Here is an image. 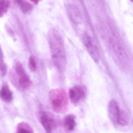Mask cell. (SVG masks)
<instances>
[{
  "instance_id": "1",
  "label": "cell",
  "mask_w": 133,
  "mask_h": 133,
  "mask_svg": "<svg viewBox=\"0 0 133 133\" xmlns=\"http://www.w3.org/2000/svg\"><path fill=\"white\" fill-rule=\"evenodd\" d=\"M48 40L54 65L60 73L65 72L67 64V58L65 43L59 31L52 29L48 34Z\"/></svg>"
},
{
  "instance_id": "2",
  "label": "cell",
  "mask_w": 133,
  "mask_h": 133,
  "mask_svg": "<svg viewBox=\"0 0 133 133\" xmlns=\"http://www.w3.org/2000/svg\"><path fill=\"white\" fill-rule=\"evenodd\" d=\"M50 100L52 109L58 113H64L68 106V98L66 91L63 88L53 89L50 91Z\"/></svg>"
},
{
  "instance_id": "3",
  "label": "cell",
  "mask_w": 133,
  "mask_h": 133,
  "mask_svg": "<svg viewBox=\"0 0 133 133\" xmlns=\"http://www.w3.org/2000/svg\"><path fill=\"white\" fill-rule=\"evenodd\" d=\"M108 113L111 121L115 125L125 127L129 124L130 119L128 114L120 108L118 104L115 100H111L109 102Z\"/></svg>"
},
{
  "instance_id": "4",
  "label": "cell",
  "mask_w": 133,
  "mask_h": 133,
  "mask_svg": "<svg viewBox=\"0 0 133 133\" xmlns=\"http://www.w3.org/2000/svg\"><path fill=\"white\" fill-rule=\"evenodd\" d=\"M86 94V88L85 86L75 85L69 89V97L72 103L75 105H77L85 99Z\"/></svg>"
},
{
  "instance_id": "5",
  "label": "cell",
  "mask_w": 133,
  "mask_h": 133,
  "mask_svg": "<svg viewBox=\"0 0 133 133\" xmlns=\"http://www.w3.org/2000/svg\"><path fill=\"white\" fill-rule=\"evenodd\" d=\"M83 41L92 59L96 63H98L100 60V54L92 37L87 33H85L83 36Z\"/></svg>"
},
{
  "instance_id": "6",
  "label": "cell",
  "mask_w": 133,
  "mask_h": 133,
  "mask_svg": "<svg viewBox=\"0 0 133 133\" xmlns=\"http://www.w3.org/2000/svg\"><path fill=\"white\" fill-rule=\"evenodd\" d=\"M40 120L45 131L48 133H51L57 128L58 122L55 117L51 114L47 112H41Z\"/></svg>"
},
{
  "instance_id": "7",
  "label": "cell",
  "mask_w": 133,
  "mask_h": 133,
  "mask_svg": "<svg viewBox=\"0 0 133 133\" xmlns=\"http://www.w3.org/2000/svg\"><path fill=\"white\" fill-rule=\"evenodd\" d=\"M67 11L69 18L73 23L76 25L81 24L83 21L82 14L77 5L74 4H69Z\"/></svg>"
},
{
  "instance_id": "8",
  "label": "cell",
  "mask_w": 133,
  "mask_h": 133,
  "mask_svg": "<svg viewBox=\"0 0 133 133\" xmlns=\"http://www.w3.org/2000/svg\"><path fill=\"white\" fill-rule=\"evenodd\" d=\"M63 124L66 132L68 133L73 132L76 126V116L72 114L66 115L63 119Z\"/></svg>"
},
{
  "instance_id": "9",
  "label": "cell",
  "mask_w": 133,
  "mask_h": 133,
  "mask_svg": "<svg viewBox=\"0 0 133 133\" xmlns=\"http://www.w3.org/2000/svg\"><path fill=\"white\" fill-rule=\"evenodd\" d=\"M0 98L6 102H9L12 99V93L7 85H3L0 90Z\"/></svg>"
},
{
  "instance_id": "10",
  "label": "cell",
  "mask_w": 133,
  "mask_h": 133,
  "mask_svg": "<svg viewBox=\"0 0 133 133\" xmlns=\"http://www.w3.org/2000/svg\"><path fill=\"white\" fill-rule=\"evenodd\" d=\"M20 6L22 11L24 13L29 12L32 10L33 5L26 0H14Z\"/></svg>"
},
{
  "instance_id": "11",
  "label": "cell",
  "mask_w": 133,
  "mask_h": 133,
  "mask_svg": "<svg viewBox=\"0 0 133 133\" xmlns=\"http://www.w3.org/2000/svg\"><path fill=\"white\" fill-rule=\"evenodd\" d=\"M16 133H34V132L29 124L22 122L17 125Z\"/></svg>"
},
{
  "instance_id": "12",
  "label": "cell",
  "mask_w": 133,
  "mask_h": 133,
  "mask_svg": "<svg viewBox=\"0 0 133 133\" xmlns=\"http://www.w3.org/2000/svg\"><path fill=\"white\" fill-rule=\"evenodd\" d=\"M31 81L27 75L20 77L19 84L20 86L23 89L27 88L31 84Z\"/></svg>"
},
{
  "instance_id": "13",
  "label": "cell",
  "mask_w": 133,
  "mask_h": 133,
  "mask_svg": "<svg viewBox=\"0 0 133 133\" xmlns=\"http://www.w3.org/2000/svg\"><path fill=\"white\" fill-rule=\"evenodd\" d=\"M9 5L8 0H0V17H2L8 11Z\"/></svg>"
},
{
  "instance_id": "14",
  "label": "cell",
  "mask_w": 133,
  "mask_h": 133,
  "mask_svg": "<svg viewBox=\"0 0 133 133\" xmlns=\"http://www.w3.org/2000/svg\"><path fill=\"white\" fill-rule=\"evenodd\" d=\"M15 70L16 74L19 77L26 75L24 68L20 62H17L16 63Z\"/></svg>"
},
{
  "instance_id": "15",
  "label": "cell",
  "mask_w": 133,
  "mask_h": 133,
  "mask_svg": "<svg viewBox=\"0 0 133 133\" xmlns=\"http://www.w3.org/2000/svg\"><path fill=\"white\" fill-rule=\"evenodd\" d=\"M29 66L30 69L33 72H35L36 70V64L34 57L31 56L29 59Z\"/></svg>"
},
{
  "instance_id": "16",
  "label": "cell",
  "mask_w": 133,
  "mask_h": 133,
  "mask_svg": "<svg viewBox=\"0 0 133 133\" xmlns=\"http://www.w3.org/2000/svg\"><path fill=\"white\" fill-rule=\"evenodd\" d=\"M2 58L0 57V73L2 76L3 77L6 74L7 69L6 65L4 63Z\"/></svg>"
},
{
  "instance_id": "17",
  "label": "cell",
  "mask_w": 133,
  "mask_h": 133,
  "mask_svg": "<svg viewBox=\"0 0 133 133\" xmlns=\"http://www.w3.org/2000/svg\"><path fill=\"white\" fill-rule=\"evenodd\" d=\"M30 1H31L32 2L35 4L37 5L41 0H30Z\"/></svg>"
},
{
  "instance_id": "18",
  "label": "cell",
  "mask_w": 133,
  "mask_h": 133,
  "mask_svg": "<svg viewBox=\"0 0 133 133\" xmlns=\"http://www.w3.org/2000/svg\"><path fill=\"white\" fill-rule=\"evenodd\" d=\"M0 57H3V53L1 50V47H0Z\"/></svg>"
},
{
  "instance_id": "19",
  "label": "cell",
  "mask_w": 133,
  "mask_h": 133,
  "mask_svg": "<svg viewBox=\"0 0 133 133\" xmlns=\"http://www.w3.org/2000/svg\"></svg>"
}]
</instances>
